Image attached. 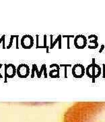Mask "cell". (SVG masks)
Listing matches in <instances>:
<instances>
[{"label": "cell", "instance_id": "2", "mask_svg": "<svg viewBox=\"0 0 105 122\" xmlns=\"http://www.w3.org/2000/svg\"><path fill=\"white\" fill-rule=\"evenodd\" d=\"M30 73V69L26 64H20L18 66L16 74L20 78H26Z\"/></svg>", "mask_w": 105, "mask_h": 122}, {"label": "cell", "instance_id": "3", "mask_svg": "<svg viewBox=\"0 0 105 122\" xmlns=\"http://www.w3.org/2000/svg\"><path fill=\"white\" fill-rule=\"evenodd\" d=\"M21 45L24 49H31L34 45V39L30 35H24L21 39Z\"/></svg>", "mask_w": 105, "mask_h": 122}, {"label": "cell", "instance_id": "1", "mask_svg": "<svg viewBox=\"0 0 105 122\" xmlns=\"http://www.w3.org/2000/svg\"><path fill=\"white\" fill-rule=\"evenodd\" d=\"M62 122H105V101H78L65 111Z\"/></svg>", "mask_w": 105, "mask_h": 122}, {"label": "cell", "instance_id": "8", "mask_svg": "<svg viewBox=\"0 0 105 122\" xmlns=\"http://www.w3.org/2000/svg\"><path fill=\"white\" fill-rule=\"evenodd\" d=\"M1 67H2V64H0V70H1ZM0 78L1 79L3 78V76L1 75V73H0Z\"/></svg>", "mask_w": 105, "mask_h": 122}, {"label": "cell", "instance_id": "7", "mask_svg": "<svg viewBox=\"0 0 105 122\" xmlns=\"http://www.w3.org/2000/svg\"><path fill=\"white\" fill-rule=\"evenodd\" d=\"M18 37H19V36H18V35H16V49H18Z\"/></svg>", "mask_w": 105, "mask_h": 122}, {"label": "cell", "instance_id": "5", "mask_svg": "<svg viewBox=\"0 0 105 122\" xmlns=\"http://www.w3.org/2000/svg\"><path fill=\"white\" fill-rule=\"evenodd\" d=\"M16 37V35H11V37H10V40H9V45L7 46V49H9L12 46V44H13V38H15Z\"/></svg>", "mask_w": 105, "mask_h": 122}, {"label": "cell", "instance_id": "4", "mask_svg": "<svg viewBox=\"0 0 105 122\" xmlns=\"http://www.w3.org/2000/svg\"><path fill=\"white\" fill-rule=\"evenodd\" d=\"M4 66L6 67L7 71H10V73L9 75V76L8 77V78H13L15 77V75H16V71H17V69L16 67L15 66V65H13L12 66V69H11V67H10V64H5Z\"/></svg>", "mask_w": 105, "mask_h": 122}, {"label": "cell", "instance_id": "6", "mask_svg": "<svg viewBox=\"0 0 105 122\" xmlns=\"http://www.w3.org/2000/svg\"><path fill=\"white\" fill-rule=\"evenodd\" d=\"M5 35H3L1 36V39H0V44H1V42L3 43V49H5Z\"/></svg>", "mask_w": 105, "mask_h": 122}]
</instances>
